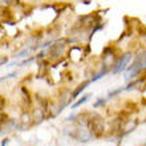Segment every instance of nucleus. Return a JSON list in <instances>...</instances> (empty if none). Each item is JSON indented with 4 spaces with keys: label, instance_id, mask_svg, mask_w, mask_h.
<instances>
[{
    "label": "nucleus",
    "instance_id": "f8f14e48",
    "mask_svg": "<svg viewBox=\"0 0 146 146\" xmlns=\"http://www.w3.org/2000/svg\"><path fill=\"white\" fill-rule=\"evenodd\" d=\"M104 104H105V100H102V98H101V100H98L96 104H94V108H98L100 105H104Z\"/></svg>",
    "mask_w": 146,
    "mask_h": 146
},
{
    "label": "nucleus",
    "instance_id": "20e7f679",
    "mask_svg": "<svg viewBox=\"0 0 146 146\" xmlns=\"http://www.w3.org/2000/svg\"><path fill=\"white\" fill-rule=\"evenodd\" d=\"M66 46L65 44H60V42H56L49 48V56L50 57H58V56H62L65 53Z\"/></svg>",
    "mask_w": 146,
    "mask_h": 146
},
{
    "label": "nucleus",
    "instance_id": "7ed1b4c3",
    "mask_svg": "<svg viewBox=\"0 0 146 146\" xmlns=\"http://www.w3.org/2000/svg\"><path fill=\"white\" fill-rule=\"evenodd\" d=\"M33 125V115L32 113H28V111H24L21 117H20V123H19V127L20 130H27L29 126Z\"/></svg>",
    "mask_w": 146,
    "mask_h": 146
},
{
    "label": "nucleus",
    "instance_id": "4468645a",
    "mask_svg": "<svg viewBox=\"0 0 146 146\" xmlns=\"http://www.w3.org/2000/svg\"><path fill=\"white\" fill-rule=\"evenodd\" d=\"M7 143H8V139L5 138V139H3V142H1V146H5Z\"/></svg>",
    "mask_w": 146,
    "mask_h": 146
},
{
    "label": "nucleus",
    "instance_id": "423d86ee",
    "mask_svg": "<svg viewBox=\"0 0 146 146\" xmlns=\"http://www.w3.org/2000/svg\"><path fill=\"white\" fill-rule=\"evenodd\" d=\"M32 115H33V125H38V123H41L42 119H44V110H42L41 108L35 109L33 113H32Z\"/></svg>",
    "mask_w": 146,
    "mask_h": 146
},
{
    "label": "nucleus",
    "instance_id": "ddd939ff",
    "mask_svg": "<svg viewBox=\"0 0 146 146\" xmlns=\"http://www.w3.org/2000/svg\"><path fill=\"white\" fill-rule=\"evenodd\" d=\"M8 60H7V57H0V65H3V64H5Z\"/></svg>",
    "mask_w": 146,
    "mask_h": 146
},
{
    "label": "nucleus",
    "instance_id": "1a4fd4ad",
    "mask_svg": "<svg viewBox=\"0 0 146 146\" xmlns=\"http://www.w3.org/2000/svg\"><path fill=\"white\" fill-rule=\"evenodd\" d=\"M7 121H8V115L5 113L0 111V131H1V127L4 126V123H7Z\"/></svg>",
    "mask_w": 146,
    "mask_h": 146
},
{
    "label": "nucleus",
    "instance_id": "6e6552de",
    "mask_svg": "<svg viewBox=\"0 0 146 146\" xmlns=\"http://www.w3.org/2000/svg\"><path fill=\"white\" fill-rule=\"evenodd\" d=\"M89 97H90V94H86V96H84L82 98H80V100L77 101V102H74V104L72 105V109H76V108H78L80 105H82V104H85L86 101L89 100Z\"/></svg>",
    "mask_w": 146,
    "mask_h": 146
},
{
    "label": "nucleus",
    "instance_id": "f03ea898",
    "mask_svg": "<svg viewBox=\"0 0 146 146\" xmlns=\"http://www.w3.org/2000/svg\"><path fill=\"white\" fill-rule=\"evenodd\" d=\"M130 58H131L130 53H125L123 56H121V57L114 62V65H113V69H111L113 73H118V72H121V70L125 69L126 65H127V62L130 61Z\"/></svg>",
    "mask_w": 146,
    "mask_h": 146
},
{
    "label": "nucleus",
    "instance_id": "9d476101",
    "mask_svg": "<svg viewBox=\"0 0 146 146\" xmlns=\"http://www.w3.org/2000/svg\"><path fill=\"white\" fill-rule=\"evenodd\" d=\"M17 73L16 72H12V73H9V74H7V76H4V77H0V82H3L4 80H7V78H11V77H15Z\"/></svg>",
    "mask_w": 146,
    "mask_h": 146
},
{
    "label": "nucleus",
    "instance_id": "39448f33",
    "mask_svg": "<svg viewBox=\"0 0 146 146\" xmlns=\"http://www.w3.org/2000/svg\"><path fill=\"white\" fill-rule=\"evenodd\" d=\"M77 138L82 141V142H86V141L92 138V131L89 129H85V127H80L78 131H77Z\"/></svg>",
    "mask_w": 146,
    "mask_h": 146
},
{
    "label": "nucleus",
    "instance_id": "f257e3e1",
    "mask_svg": "<svg viewBox=\"0 0 146 146\" xmlns=\"http://www.w3.org/2000/svg\"><path fill=\"white\" fill-rule=\"evenodd\" d=\"M88 123V129L92 131V134H94L96 137H100L104 133V121L100 115H93L86 121Z\"/></svg>",
    "mask_w": 146,
    "mask_h": 146
},
{
    "label": "nucleus",
    "instance_id": "0eeeda50",
    "mask_svg": "<svg viewBox=\"0 0 146 146\" xmlns=\"http://www.w3.org/2000/svg\"><path fill=\"white\" fill-rule=\"evenodd\" d=\"M90 82H92V80L85 81V82H82V84H81V85H78V88H77L76 90H74V92L72 93V96L69 97V100H68V102H70V101H72V100H74V98H77V96H78V94H80V93L82 92V90H84V89L86 88V86H88V85L90 84Z\"/></svg>",
    "mask_w": 146,
    "mask_h": 146
},
{
    "label": "nucleus",
    "instance_id": "9b49d317",
    "mask_svg": "<svg viewBox=\"0 0 146 146\" xmlns=\"http://www.w3.org/2000/svg\"><path fill=\"white\" fill-rule=\"evenodd\" d=\"M5 108V98L4 97H0V111Z\"/></svg>",
    "mask_w": 146,
    "mask_h": 146
}]
</instances>
